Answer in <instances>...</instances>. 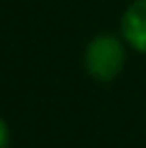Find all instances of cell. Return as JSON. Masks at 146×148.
Masks as SVG:
<instances>
[{
  "instance_id": "cell-2",
  "label": "cell",
  "mask_w": 146,
  "mask_h": 148,
  "mask_svg": "<svg viewBox=\"0 0 146 148\" xmlns=\"http://www.w3.org/2000/svg\"><path fill=\"white\" fill-rule=\"evenodd\" d=\"M122 34L136 51L146 53V0H134L122 17Z\"/></svg>"
},
{
  "instance_id": "cell-1",
  "label": "cell",
  "mask_w": 146,
  "mask_h": 148,
  "mask_svg": "<svg viewBox=\"0 0 146 148\" xmlns=\"http://www.w3.org/2000/svg\"><path fill=\"white\" fill-rule=\"evenodd\" d=\"M124 58H127L124 46L112 34L95 36L85 49V68L100 83H110L117 78L124 68Z\"/></svg>"
}]
</instances>
